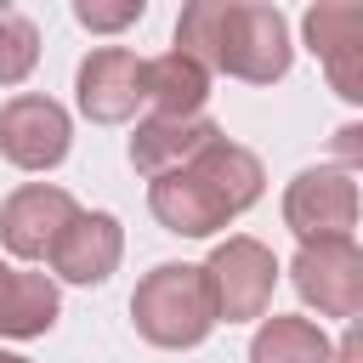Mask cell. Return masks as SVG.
Returning a JSON list of instances; mask_svg holds the SVG:
<instances>
[{"mask_svg":"<svg viewBox=\"0 0 363 363\" xmlns=\"http://www.w3.org/2000/svg\"><path fill=\"white\" fill-rule=\"evenodd\" d=\"M221 130L199 113V119H170V113H153V119H142L136 125V136H130V164L153 182V176H170V170H182L193 153H204L210 142H216Z\"/></svg>","mask_w":363,"mask_h":363,"instance_id":"8fae6325","label":"cell"},{"mask_svg":"<svg viewBox=\"0 0 363 363\" xmlns=\"http://www.w3.org/2000/svg\"><path fill=\"white\" fill-rule=\"evenodd\" d=\"M11 278H17V267H6V261H0V306H6V295H11Z\"/></svg>","mask_w":363,"mask_h":363,"instance_id":"603a6c76","label":"cell"},{"mask_svg":"<svg viewBox=\"0 0 363 363\" xmlns=\"http://www.w3.org/2000/svg\"><path fill=\"white\" fill-rule=\"evenodd\" d=\"M250 363H335V346L312 318L272 312V318H261V329L250 340Z\"/></svg>","mask_w":363,"mask_h":363,"instance_id":"5bb4252c","label":"cell"},{"mask_svg":"<svg viewBox=\"0 0 363 363\" xmlns=\"http://www.w3.org/2000/svg\"><path fill=\"white\" fill-rule=\"evenodd\" d=\"M187 164H193V170L221 193V204H227L233 216H244V210L261 199V182H267V176H261V159H255L250 147L227 142V136H216V142H210L204 153H193Z\"/></svg>","mask_w":363,"mask_h":363,"instance_id":"4fadbf2b","label":"cell"},{"mask_svg":"<svg viewBox=\"0 0 363 363\" xmlns=\"http://www.w3.org/2000/svg\"><path fill=\"white\" fill-rule=\"evenodd\" d=\"M130 323L147 346H164V352L204 346L210 329L221 323L216 301H210V284H204V267L159 261L153 272H142V284L130 295Z\"/></svg>","mask_w":363,"mask_h":363,"instance_id":"6da1fadb","label":"cell"},{"mask_svg":"<svg viewBox=\"0 0 363 363\" xmlns=\"http://www.w3.org/2000/svg\"><path fill=\"white\" fill-rule=\"evenodd\" d=\"M142 11H147V0H74L79 28H91V34H119V28L142 23Z\"/></svg>","mask_w":363,"mask_h":363,"instance_id":"d6986e66","label":"cell"},{"mask_svg":"<svg viewBox=\"0 0 363 363\" xmlns=\"http://www.w3.org/2000/svg\"><path fill=\"white\" fill-rule=\"evenodd\" d=\"M301 34H306V51L318 62H335L346 51H363V6L357 0H318V6H306Z\"/></svg>","mask_w":363,"mask_h":363,"instance_id":"2e32d148","label":"cell"},{"mask_svg":"<svg viewBox=\"0 0 363 363\" xmlns=\"http://www.w3.org/2000/svg\"><path fill=\"white\" fill-rule=\"evenodd\" d=\"M329 153H335L346 170H363V119H357V125H340V130L329 136Z\"/></svg>","mask_w":363,"mask_h":363,"instance_id":"44dd1931","label":"cell"},{"mask_svg":"<svg viewBox=\"0 0 363 363\" xmlns=\"http://www.w3.org/2000/svg\"><path fill=\"white\" fill-rule=\"evenodd\" d=\"M147 210H153L159 227L176 233V238H210L216 227L233 221V210L221 204V193H216L193 164H182V170H170V176H153V182H147Z\"/></svg>","mask_w":363,"mask_h":363,"instance_id":"9c48e42d","label":"cell"},{"mask_svg":"<svg viewBox=\"0 0 363 363\" xmlns=\"http://www.w3.org/2000/svg\"><path fill=\"white\" fill-rule=\"evenodd\" d=\"M221 11H227V0H193L176 17V51H187L210 74H216V51H221Z\"/></svg>","mask_w":363,"mask_h":363,"instance_id":"e0dca14e","label":"cell"},{"mask_svg":"<svg viewBox=\"0 0 363 363\" xmlns=\"http://www.w3.org/2000/svg\"><path fill=\"white\" fill-rule=\"evenodd\" d=\"M74 96L91 125H125L147 102V62L125 45H96L74 74Z\"/></svg>","mask_w":363,"mask_h":363,"instance_id":"52a82bcc","label":"cell"},{"mask_svg":"<svg viewBox=\"0 0 363 363\" xmlns=\"http://www.w3.org/2000/svg\"><path fill=\"white\" fill-rule=\"evenodd\" d=\"M335 363H363V318L340 335V346H335Z\"/></svg>","mask_w":363,"mask_h":363,"instance_id":"7402d4cb","label":"cell"},{"mask_svg":"<svg viewBox=\"0 0 363 363\" xmlns=\"http://www.w3.org/2000/svg\"><path fill=\"white\" fill-rule=\"evenodd\" d=\"M57 312H62L57 284L45 272H17L11 278V295L0 306V335L6 340H34V335H45L57 323Z\"/></svg>","mask_w":363,"mask_h":363,"instance_id":"9a60e30c","label":"cell"},{"mask_svg":"<svg viewBox=\"0 0 363 363\" xmlns=\"http://www.w3.org/2000/svg\"><path fill=\"white\" fill-rule=\"evenodd\" d=\"M204 284H210V301H216V318L221 323H250V318H267L272 306V284H278V261L261 238H227L210 250L204 261Z\"/></svg>","mask_w":363,"mask_h":363,"instance_id":"3957f363","label":"cell"},{"mask_svg":"<svg viewBox=\"0 0 363 363\" xmlns=\"http://www.w3.org/2000/svg\"><path fill=\"white\" fill-rule=\"evenodd\" d=\"M295 62L289 45V17L278 6H255V0H227L221 11V51H216V74H233L244 85H272L284 79Z\"/></svg>","mask_w":363,"mask_h":363,"instance_id":"7a4b0ae2","label":"cell"},{"mask_svg":"<svg viewBox=\"0 0 363 363\" xmlns=\"http://www.w3.org/2000/svg\"><path fill=\"white\" fill-rule=\"evenodd\" d=\"M74 216H79V204H74L68 187L23 182V187L6 193V204H0V244H6L17 261H51V250H57V238L68 233Z\"/></svg>","mask_w":363,"mask_h":363,"instance_id":"ba28073f","label":"cell"},{"mask_svg":"<svg viewBox=\"0 0 363 363\" xmlns=\"http://www.w3.org/2000/svg\"><path fill=\"white\" fill-rule=\"evenodd\" d=\"M147 102L170 119H199L204 102H210V68L193 62L187 51H164V57H147Z\"/></svg>","mask_w":363,"mask_h":363,"instance_id":"7c38bea8","label":"cell"},{"mask_svg":"<svg viewBox=\"0 0 363 363\" xmlns=\"http://www.w3.org/2000/svg\"><path fill=\"white\" fill-rule=\"evenodd\" d=\"M357 182L340 164H312L284 187V227L301 244H323V238H346L357 227Z\"/></svg>","mask_w":363,"mask_h":363,"instance_id":"5b68a950","label":"cell"},{"mask_svg":"<svg viewBox=\"0 0 363 363\" xmlns=\"http://www.w3.org/2000/svg\"><path fill=\"white\" fill-rule=\"evenodd\" d=\"M289 284L318 318H363V250L352 238L301 244V255L289 261Z\"/></svg>","mask_w":363,"mask_h":363,"instance_id":"277c9868","label":"cell"},{"mask_svg":"<svg viewBox=\"0 0 363 363\" xmlns=\"http://www.w3.org/2000/svg\"><path fill=\"white\" fill-rule=\"evenodd\" d=\"M0 363H28V357H17V352H0Z\"/></svg>","mask_w":363,"mask_h":363,"instance_id":"cb8c5ba5","label":"cell"},{"mask_svg":"<svg viewBox=\"0 0 363 363\" xmlns=\"http://www.w3.org/2000/svg\"><path fill=\"white\" fill-rule=\"evenodd\" d=\"M34 62H40V28L17 6H0V85H23Z\"/></svg>","mask_w":363,"mask_h":363,"instance_id":"ac0fdd59","label":"cell"},{"mask_svg":"<svg viewBox=\"0 0 363 363\" xmlns=\"http://www.w3.org/2000/svg\"><path fill=\"white\" fill-rule=\"evenodd\" d=\"M68 147H74V119L62 102L23 91L0 108V153L17 170H57L68 159Z\"/></svg>","mask_w":363,"mask_h":363,"instance_id":"8992f818","label":"cell"},{"mask_svg":"<svg viewBox=\"0 0 363 363\" xmlns=\"http://www.w3.org/2000/svg\"><path fill=\"white\" fill-rule=\"evenodd\" d=\"M125 255V227L108 210H79L51 250V272L68 284H108Z\"/></svg>","mask_w":363,"mask_h":363,"instance_id":"30bf717a","label":"cell"},{"mask_svg":"<svg viewBox=\"0 0 363 363\" xmlns=\"http://www.w3.org/2000/svg\"><path fill=\"white\" fill-rule=\"evenodd\" d=\"M323 74H329V91L340 102H363V51H346V57L323 62Z\"/></svg>","mask_w":363,"mask_h":363,"instance_id":"ffe728a7","label":"cell"}]
</instances>
